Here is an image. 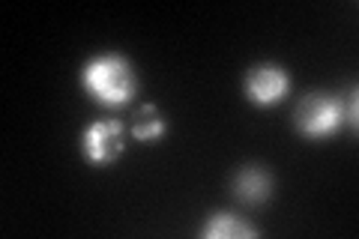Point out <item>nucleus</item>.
<instances>
[{
  "mask_svg": "<svg viewBox=\"0 0 359 239\" xmlns=\"http://www.w3.org/2000/svg\"><path fill=\"white\" fill-rule=\"evenodd\" d=\"M81 144L93 165H111L123 150V126L117 120H96L84 129Z\"/></svg>",
  "mask_w": 359,
  "mask_h": 239,
  "instance_id": "obj_3",
  "label": "nucleus"
},
{
  "mask_svg": "<svg viewBox=\"0 0 359 239\" xmlns=\"http://www.w3.org/2000/svg\"><path fill=\"white\" fill-rule=\"evenodd\" d=\"M201 236H207V239H249V236H257V231L252 224L240 221L237 215L216 212V215H210V221L204 227H201Z\"/></svg>",
  "mask_w": 359,
  "mask_h": 239,
  "instance_id": "obj_6",
  "label": "nucleus"
},
{
  "mask_svg": "<svg viewBox=\"0 0 359 239\" xmlns=\"http://www.w3.org/2000/svg\"><path fill=\"white\" fill-rule=\"evenodd\" d=\"M356 126V90L347 99L309 93L297 108V126L309 138H330L341 126Z\"/></svg>",
  "mask_w": 359,
  "mask_h": 239,
  "instance_id": "obj_1",
  "label": "nucleus"
},
{
  "mask_svg": "<svg viewBox=\"0 0 359 239\" xmlns=\"http://www.w3.org/2000/svg\"><path fill=\"white\" fill-rule=\"evenodd\" d=\"M233 195L245 203H264L273 195V179L261 168H245L233 179Z\"/></svg>",
  "mask_w": 359,
  "mask_h": 239,
  "instance_id": "obj_5",
  "label": "nucleus"
},
{
  "mask_svg": "<svg viewBox=\"0 0 359 239\" xmlns=\"http://www.w3.org/2000/svg\"><path fill=\"white\" fill-rule=\"evenodd\" d=\"M162 132H165V120L153 105H144L138 114H135L132 135L138 141H156V138H162Z\"/></svg>",
  "mask_w": 359,
  "mask_h": 239,
  "instance_id": "obj_7",
  "label": "nucleus"
},
{
  "mask_svg": "<svg viewBox=\"0 0 359 239\" xmlns=\"http://www.w3.org/2000/svg\"><path fill=\"white\" fill-rule=\"evenodd\" d=\"M287 72L282 66H257L245 78V96H249L255 105H276L282 102L287 93Z\"/></svg>",
  "mask_w": 359,
  "mask_h": 239,
  "instance_id": "obj_4",
  "label": "nucleus"
},
{
  "mask_svg": "<svg viewBox=\"0 0 359 239\" xmlns=\"http://www.w3.org/2000/svg\"><path fill=\"white\" fill-rule=\"evenodd\" d=\"M81 84L102 105H111V108L126 105L135 96V72L117 54H105V57H96L93 63H87L81 72Z\"/></svg>",
  "mask_w": 359,
  "mask_h": 239,
  "instance_id": "obj_2",
  "label": "nucleus"
}]
</instances>
